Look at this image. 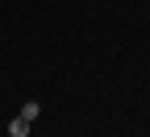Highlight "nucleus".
I'll return each instance as SVG.
<instances>
[{
	"mask_svg": "<svg viewBox=\"0 0 150 137\" xmlns=\"http://www.w3.org/2000/svg\"><path fill=\"white\" fill-rule=\"evenodd\" d=\"M21 116H25V121H38V116H42V104H38V100H25Z\"/></svg>",
	"mask_w": 150,
	"mask_h": 137,
	"instance_id": "obj_2",
	"label": "nucleus"
},
{
	"mask_svg": "<svg viewBox=\"0 0 150 137\" xmlns=\"http://www.w3.org/2000/svg\"><path fill=\"white\" fill-rule=\"evenodd\" d=\"M8 137H29V121L25 116H17V121L8 125Z\"/></svg>",
	"mask_w": 150,
	"mask_h": 137,
	"instance_id": "obj_1",
	"label": "nucleus"
}]
</instances>
